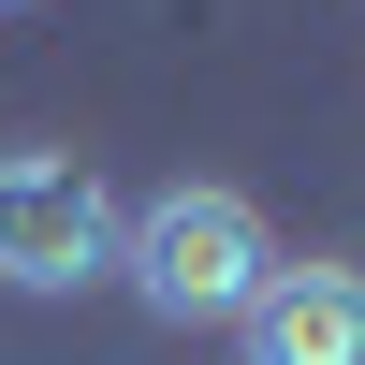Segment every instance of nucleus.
Masks as SVG:
<instances>
[{"instance_id": "obj_1", "label": "nucleus", "mask_w": 365, "mask_h": 365, "mask_svg": "<svg viewBox=\"0 0 365 365\" xmlns=\"http://www.w3.org/2000/svg\"><path fill=\"white\" fill-rule=\"evenodd\" d=\"M117 278H132L146 322H234L263 278H278V234H263L249 190H220V175H175V190H146L132 220H117Z\"/></svg>"}, {"instance_id": "obj_2", "label": "nucleus", "mask_w": 365, "mask_h": 365, "mask_svg": "<svg viewBox=\"0 0 365 365\" xmlns=\"http://www.w3.org/2000/svg\"><path fill=\"white\" fill-rule=\"evenodd\" d=\"M117 220L132 205L73 161V146H0V292H88L117 278Z\"/></svg>"}, {"instance_id": "obj_3", "label": "nucleus", "mask_w": 365, "mask_h": 365, "mask_svg": "<svg viewBox=\"0 0 365 365\" xmlns=\"http://www.w3.org/2000/svg\"><path fill=\"white\" fill-rule=\"evenodd\" d=\"M234 351L249 365H365V263H336V249L292 263L278 249V278L234 307Z\"/></svg>"}]
</instances>
